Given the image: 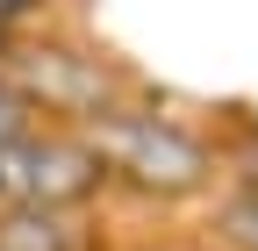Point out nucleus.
I'll use <instances>...</instances> for the list:
<instances>
[{
  "instance_id": "nucleus-3",
  "label": "nucleus",
  "mask_w": 258,
  "mask_h": 251,
  "mask_svg": "<svg viewBox=\"0 0 258 251\" xmlns=\"http://www.w3.org/2000/svg\"><path fill=\"white\" fill-rule=\"evenodd\" d=\"M15 130H22V115H15V101H8V93H0V144H8Z\"/></svg>"
},
{
  "instance_id": "nucleus-1",
  "label": "nucleus",
  "mask_w": 258,
  "mask_h": 251,
  "mask_svg": "<svg viewBox=\"0 0 258 251\" xmlns=\"http://www.w3.org/2000/svg\"><path fill=\"white\" fill-rule=\"evenodd\" d=\"M93 158H108L115 172L144 179V186H194V179H201V151H194L179 130H165V122H137V115L101 122Z\"/></svg>"
},
{
  "instance_id": "nucleus-2",
  "label": "nucleus",
  "mask_w": 258,
  "mask_h": 251,
  "mask_svg": "<svg viewBox=\"0 0 258 251\" xmlns=\"http://www.w3.org/2000/svg\"><path fill=\"white\" fill-rule=\"evenodd\" d=\"M0 251H86L64 223H50V215H8L0 223Z\"/></svg>"
}]
</instances>
